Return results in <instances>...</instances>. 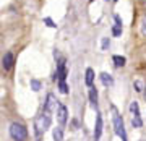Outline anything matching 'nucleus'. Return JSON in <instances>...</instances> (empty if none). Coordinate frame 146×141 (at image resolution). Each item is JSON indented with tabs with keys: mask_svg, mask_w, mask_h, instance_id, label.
<instances>
[{
	"mask_svg": "<svg viewBox=\"0 0 146 141\" xmlns=\"http://www.w3.org/2000/svg\"><path fill=\"white\" fill-rule=\"evenodd\" d=\"M89 101L93 102L94 105H96V102H98V91H96V88H89Z\"/></svg>",
	"mask_w": 146,
	"mask_h": 141,
	"instance_id": "nucleus-12",
	"label": "nucleus"
},
{
	"mask_svg": "<svg viewBox=\"0 0 146 141\" xmlns=\"http://www.w3.org/2000/svg\"><path fill=\"white\" fill-rule=\"evenodd\" d=\"M67 115H68L67 107H65L63 104H58V107H57V120H58L60 125H65V123H67Z\"/></svg>",
	"mask_w": 146,
	"mask_h": 141,
	"instance_id": "nucleus-5",
	"label": "nucleus"
},
{
	"mask_svg": "<svg viewBox=\"0 0 146 141\" xmlns=\"http://www.w3.org/2000/svg\"><path fill=\"white\" fill-rule=\"evenodd\" d=\"M11 67H13V54L7 52L5 55H3V68H5V70H10Z\"/></svg>",
	"mask_w": 146,
	"mask_h": 141,
	"instance_id": "nucleus-8",
	"label": "nucleus"
},
{
	"mask_svg": "<svg viewBox=\"0 0 146 141\" xmlns=\"http://www.w3.org/2000/svg\"><path fill=\"white\" fill-rule=\"evenodd\" d=\"M101 81H102V84L104 86H112L114 84V79H112V76L110 75H107V73H101Z\"/></svg>",
	"mask_w": 146,
	"mask_h": 141,
	"instance_id": "nucleus-10",
	"label": "nucleus"
},
{
	"mask_svg": "<svg viewBox=\"0 0 146 141\" xmlns=\"http://www.w3.org/2000/svg\"><path fill=\"white\" fill-rule=\"evenodd\" d=\"M109 37H104V39H102V50H107V47H109Z\"/></svg>",
	"mask_w": 146,
	"mask_h": 141,
	"instance_id": "nucleus-20",
	"label": "nucleus"
},
{
	"mask_svg": "<svg viewBox=\"0 0 146 141\" xmlns=\"http://www.w3.org/2000/svg\"><path fill=\"white\" fill-rule=\"evenodd\" d=\"M84 81H86V86H93V81H94V71H93V68H88L86 70V78H84Z\"/></svg>",
	"mask_w": 146,
	"mask_h": 141,
	"instance_id": "nucleus-9",
	"label": "nucleus"
},
{
	"mask_svg": "<svg viewBox=\"0 0 146 141\" xmlns=\"http://www.w3.org/2000/svg\"><path fill=\"white\" fill-rule=\"evenodd\" d=\"M135 88H136V91H141V83L140 81H135Z\"/></svg>",
	"mask_w": 146,
	"mask_h": 141,
	"instance_id": "nucleus-22",
	"label": "nucleus"
},
{
	"mask_svg": "<svg viewBox=\"0 0 146 141\" xmlns=\"http://www.w3.org/2000/svg\"><path fill=\"white\" fill-rule=\"evenodd\" d=\"M145 2H146V0H145Z\"/></svg>",
	"mask_w": 146,
	"mask_h": 141,
	"instance_id": "nucleus-25",
	"label": "nucleus"
},
{
	"mask_svg": "<svg viewBox=\"0 0 146 141\" xmlns=\"http://www.w3.org/2000/svg\"><path fill=\"white\" fill-rule=\"evenodd\" d=\"M112 34H114V36H120V34H122V24H117V23H115V26L112 28Z\"/></svg>",
	"mask_w": 146,
	"mask_h": 141,
	"instance_id": "nucleus-17",
	"label": "nucleus"
},
{
	"mask_svg": "<svg viewBox=\"0 0 146 141\" xmlns=\"http://www.w3.org/2000/svg\"><path fill=\"white\" fill-rule=\"evenodd\" d=\"M140 141H146V140H140Z\"/></svg>",
	"mask_w": 146,
	"mask_h": 141,
	"instance_id": "nucleus-24",
	"label": "nucleus"
},
{
	"mask_svg": "<svg viewBox=\"0 0 146 141\" xmlns=\"http://www.w3.org/2000/svg\"><path fill=\"white\" fill-rule=\"evenodd\" d=\"M145 99H146V88H145Z\"/></svg>",
	"mask_w": 146,
	"mask_h": 141,
	"instance_id": "nucleus-23",
	"label": "nucleus"
},
{
	"mask_svg": "<svg viewBox=\"0 0 146 141\" xmlns=\"http://www.w3.org/2000/svg\"><path fill=\"white\" fill-rule=\"evenodd\" d=\"M31 89L33 91H39L41 89V83L37 79H31Z\"/></svg>",
	"mask_w": 146,
	"mask_h": 141,
	"instance_id": "nucleus-18",
	"label": "nucleus"
},
{
	"mask_svg": "<svg viewBox=\"0 0 146 141\" xmlns=\"http://www.w3.org/2000/svg\"><path fill=\"white\" fill-rule=\"evenodd\" d=\"M57 76H58V79H65L67 78V65H65V58H60V60H58Z\"/></svg>",
	"mask_w": 146,
	"mask_h": 141,
	"instance_id": "nucleus-7",
	"label": "nucleus"
},
{
	"mask_svg": "<svg viewBox=\"0 0 146 141\" xmlns=\"http://www.w3.org/2000/svg\"><path fill=\"white\" fill-rule=\"evenodd\" d=\"M114 110V128H115V133L122 138V141H127V133H125V128H123V120H122V117L117 114V110Z\"/></svg>",
	"mask_w": 146,
	"mask_h": 141,
	"instance_id": "nucleus-3",
	"label": "nucleus"
},
{
	"mask_svg": "<svg viewBox=\"0 0 146 141\" xmlns=\"http://www.w3.org/2000/svg\"><path fill=\"white\" fill-rule=\"evenodd\" d=\"M58 104H57V99H55V96L54 94H47V101H46V105H44V110L46 112H54V110H57Z\"/></svg>",
	"mask_w": 146,
	"mask_h": 141,
	"instance_id": "nucleus-4",
	"label": "nucleus"
},
{
	"mask_svg": "<svg viewBox=\"0 0 146 141\" xmlns=\"http://www.w3.org/2000/svg\"><path fill=\"white\" fill-rule=\"evenodd\" d=\"M50 126V115L49 112L44 110V114L37 115L36 120H34V128H36V135H42L44 131Z\"/></svg>",
	"mask_w": 146,
	"mask_h": 141,
	"instance_id": "nucleus-1",
	"label": "nucleus"
},
{
	"mask_svg": "<svg viewBox=\"0 0 146 141\" xmlns=\"http://www.w3.org/2000/svg\"><path fill=\"white\" fill-rule=\"evenodd\" d=\"M101 133H102V115L98 114V117H96V128H94V141H99Z\"/></svg>",
	"mask_w": 146,
	"mask_h": 141,
	"instance_id": "nucleus-6",
	"label": "nucleus"
},
{
	"mask_svg": "<svg viewBox=\"0 0 146 141\" xmlns=\"http://www.w3.org/2000/svg\"><path fill=\"white\" fill-rule=\"evenodd\" d=\"M54 141H63V133H62V125L57 126L54 130Z\"/></svg>",
	"mask_w": 146,
	"mask_h": 141,
	"instance_id": "nucleus-11",
	"label": "nucleus"
},
{
	"mask_svg": "<svg viewBox=\"0 0 146 141\" xmlns=\"http://www.w3.org/2000/svg\"><path fill=\"white\" fill-rule=\"evenodd\" d=\"M44 23H46L49 28H55V24H54V21L50 20V18H46V20H44Z\"/></svg>",
	"mask_w": 146,
	"mask_h": 141,
	"instance_id": "nucleus-21",
	"label": "nucleus"
},
{
	"mask_svg": "<svg viewBox=\"0 0 146 141\" xmlns=\"http://www.w3.org/2000/svg\"><path fill=\"white\" fill-rule=\"evenodd\" d=\"M130 110L133 115H140V107H138V102H131L130 104Z\"/></svg>",
	"mask_w": 146,
	"mask_h": 141,
	"instance_id": "nucleus-16",
	"label": "nucleus"
},
{
	"mask_svg": "<svg viewBox=\"0 0 146 141\" xmlns=\"http://www.w3.org/2000/svg\"><path fill=\"white\" fill-rule=\"evenodd\" d=\"M58 89L62 94H68V86L65 83V79H58Z\"/></svg>",
	"mask_w": 146,
	"mask_h": 141,
	"instance_id": "nucleus-14",
	"label": "nucleus"
},
{
	"mask_svg": "<svg viewBox=\"0 0 146 141\" xmlns=\"http://www.w3.org/2000/svg\"><path fill=\"white\" fill-rule=\"evenodd\" d=\"M131 125L136 126V128H140V126L143 125V122H141L140 115H133V118H131Z\"/></svg>",
	"mask_w": 146,
	"mask_h": 141,
	"instance_id": "nucleus-15",
	"label": "nucleus"
},
{
	"mask_svg": "<svg viewBox=\"0 0 146 141\" xmlns=\"http://www.w3.org/2000/svg\"><path fill=\"white\" fill-rule=\"evenodd\" d=\"M112 60H114L115 67H123V65H125V57H120V55H114V57H112Z\"/></svg>",
	"mask_w": 146,
	"mask_h": 141,
	"instance_id": "nucleus-13",
	"label": "nucleus"
},
{
	"mask_svg": "<svg viewBox=\"0 0 146 141\" xmlns=\"http://www.w3.org/2000/svg\"><path fill=\"white\" fill-rule=\"evenodd\" d=\"M141 32H143V36H146V16L141 20Z\"/></svg>",
	"mask_w": 146,
	"mask_h": 141,
	"instance_id": "nucleus-19",
	"label": "nucleus"
},
{
	"mask_svg": "<svg viewBox=\"0 0 146 141\" xmlns=\"http://www.w3.org/2000/svg\"><path fill=\"white\" fill-rule=\"evenodd\" d=\"M10 136L13 138L15 141H26L28 138V131L26 128L21 125V123H11L10 125Z\"/></svg>",
	"mask_w": 146,
	"mask_h": 141,
	"instance_id": "nucleus-2",
	"label": "nucleus"
}]
</instances>
